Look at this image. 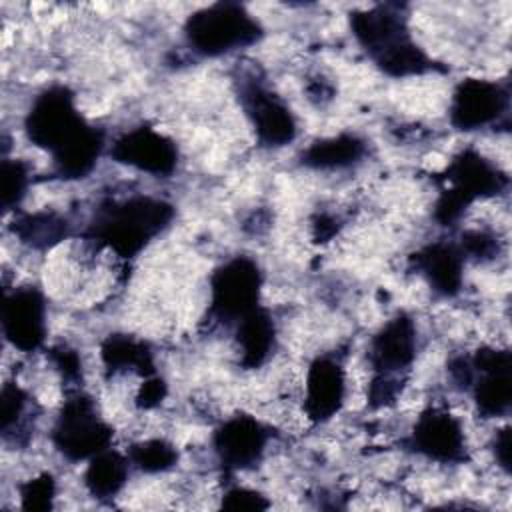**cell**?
Instances as JSON below:
<instances>
[{"label":"cell","instance_id":"5","mask_svg":"<svg viewBox=\"0 0 512 512\" xmlns=\"http://www.w3.org/2000/svg\"><path fill=\"white\" fill-rule=\"evenodd\" d=\"M88 126L76 106L74 92L60 84L42 90L32 100L24 118L26 138L52 156L76 140Z\"/></svg>","mask_w":512,"mask_h":512},{"label":"cell","instance_id":"14","mask_svg":"<svg viewBox=\"0 0 512 512\" xmlns=\"http://www.w3.org/2000/svg\"><path fill=\"white\" fill-rule=\"evenodd\" d=\"M448 190L458 194L470 206L476 200L494 198L508 186V176L474 148L458 152L444 170Z\"/></svg>","mask_w":512,"mask_h":512},{"label":"cell","instance_id":"2","mask_svg":"<svg viewBox=\"0 0 512 512\" xmlns=\"http://www.w3.org/2000/svg\"><path fill=\"white\" fill-rule=\"evenodd\" d=\"M172 218L174 208L166 200L134 194L124 200L102 204L90 224V236L118 258L130 260L166 230Z\"/></svg>","mask_w":512,"mask_h":512},{"label":"cell","instance_id":"11","mask_svg":"<svg viewBox=\"0 0 512 512\" xmlns=\"http://www.w3.org/2000/svg\"><path fill=\"white\" fill-rule=\"evenodd\" d=\"M2 332L20 352H36L46 340V300L34 286L14 288L4 296Z\"/></svg>","mask_w":512,"mask_h":512},{"label":"cell","instance_id":"4","mask_svg":"<svg viewBox=\"0 0 512 512\" xmlns=\"http://www.w3.org/2000/svg\"><path fill=\"white\" fill-rule=\"evenodd\" d=\"M112 438L114 430L98 414L94 400L82 390L68 392L52 428L54 448L66 460L80 462L110 448Z\"/></svg>","mask_w":512,"mask_h":512},{"label":"cell","instance_id":"31","mask_svg":"<svg viewBox=\"0 0 512 512\" xmlns=\"http://www.w3.org/2000/svg\"><path fill=\"white\" fill-rule=\"evenodd\" d=\"M166 396V382L152 374V376H146L138 388V394H136V406L138 408H144V410H150L154 406H158Z\"/></svg>","mask_w":512,"mask_h":512},{"label":"cell","instance_id":"12","mask_svg":"<svg viewBox=\"0 0 512 512\" xmlns=\"http://www.w3.org/2000/svg\"><path fill=\"white\" fill-rule=\"evenodd\" d=\"M110 156L124 166L152 176H170L178 164V148L172 138L150 128L136 126L110 144Z\"/></svg>","mask_w":512,"mask_h":512},{"label":"cell","instance_id":"23","mask_svg":"<svg viewBox=\"0 0 512 512\" xmlns=\"http://www.w3.org/2000/svg\"><path fill=\"white\" fill-rule=\"evenodd\" d=\"M12 232L34 250H50L68 236V222L56 212H30L14 216Z\"/></svg>","mask_w":512,"mask_h":512},{"label":"cell","instance_id":"30","mask_svg":"<svg viewBox=\"0 0 512 512\" xmlns=\"http://www.w3.org/2000/svg\"><path fill=\"white\" fill-rule=\"evenodd\" d=\"M50 360L54 368L62 374L64 380L76 382L82 374V362L78 358V352L68 346H56L50 350Z\"/></svg>","mask_w":512,"mask_h":512},{"label":"cell","instance_id":"13","mask_svg":"<svg viewBox=\"0 0 512 512\" xmlns=\"http://www.w3.org/2000/svg\"><path fill=\"white\" fill-rule=\"evenodd\" d=\"M268 430L250 414L226 418L212 434V446L224 470H248L256 466L266 450Z\"/></svg>","mask_w":512,"mask_h":512},{"label":"cell","instance_id":"10","mask_svg":"<svg viewBox=\"0 0 512 512\" xmlns=\"http://www.w3.org/2000/svg\"><path fill=\"white\" fill-rule=\"evenodd\" d=\"M408 448L440 464H460L466 460V436L460 420L446 410H424L408 436Z\"/></svg>","mask_w":512,"mask_h":512},{"label":"cell","instance_id":"19","mask_svg":"<svg viewBox=\"0 0 512 512\" xmlns=\"http://www.w3.org/2000/svg\"><path fill=\"white\" fill-rule=\"evenodd\" d=\"M366 156V142L350 132L320 138L300 154V164L312 170H342Z\"/></svg>","mask_w":512,"mask_h":512},{"label":"cell","instance_id":"7","mask_svg":"<svg viewBox=\"0 0 512 512\" xmlns=\"http://www.w3.org/2000/svg\"><path fill=\"white\" fill-rule=\"evenodd\" d=\"M474 378L470 392L478 414L484 418L508 416L512 404V364L508 348L482 346L470 358Z\"/></svg>","mask_w":512,"mask_h":512},{"label":"cell","instance_id":"3","mask_svg":"<svg viewBox=\"0 0 512 512\" xmlns=\"http://www.w3.org/2000/svg\"><path fill=\"white\" fill-rule=\"evenodd\" d=\"M184 38L196 54L216 58L256 44L262 26L238 2H214L186 18Z\"/></svg>","mask_w":512,"mask_h":512},{"label":"cell","instance_id":"32","mask_svg":"<svg viewBox=\"0 0 512 512\" xmlns=\"http://www.w3.org/2000/svg\"><path fill=\"white\" fill-rule=\"evenodd\" d=\"M492 450H494V458H496L498 466L504 472H510V428L508 426H504L496 432Z\"/></svg>","mask_w":512,"mask_h":512},{"label":"cell","instance_id":"8","mask_svg":"<svg viewBox=\"0 0 512 512\" xmlns=\"http://www.w3.org/2000/svg\"><path fill=\"white\" fill-rule=\"evenodd\" d=\"M510 92L504 84L486 78H464L450 98V124L462 132L480 130L508 112Z\"/></svg>","mask_w":512,"mask_h":512},{"label":"cell","instance_id":"9","mask_svg":"<svg viewBox=\"0 0 512 512\" xmlns=\"http://www.w3.org/2000/svg\"><path fill=\"white\" fill-rule=\"evenodd\" d=\"M240 104L262 146L282 148L296 138V118L286 102L256 80L240 84Z\"/></svg>","mask_w":512,"mask_h":512},{"label":"cell","instance_id":"1","mask_svg":"<svg viewBox=\"0 0 512 512\" xmlns=\"http://www.w3.org/2000/svg\"><path fill=\"white\" fill-rule=\"evenodd\" d=\"M350 28L372 62L392 78L420 76L434 68L428 54L412 40L398 4H376L352 12Z\"/></svg>","mask_w":512,"mask_h":512},{"label":"cell","instance_id":"6","mask_svg":"<svg viewBox=\"0 0 512 512\" xmlns=\"http://www.w3.org/2000/svg\"><path fill=\"white\" fill-rule=\"evenodd\" d=\"M262 272L248 256H234L210 276V316L216 322H238L260 306Z\"/></svg>","mask_w":512,"mask_h":512},{"label":"cell","instance_id":"17","mask_svg":"<svg viewBox=\"0 0 512 512\" xmlns=\"http://www.w3.org/2000/svg\"><path fill=\"white\" fill-rule=\"evenodd\" d=\"M464 262L466 258L460 246L444 240L432 242L412 256L414 270L436 294L444 298H452L462 290Z\"/></svg>","mask_w":512,"mask_h":512},{"label":"cell","instance_id":"15","mask_svg":"<svg viewBox=\"0 0 512 512\" xmlns=\"http://www.w3.org/2000/svg\"><path fill=\"white\" fill-rule=\"evenodd\" d=\"M346 400V372L336 356H316L304 378L306 418L320 424L330 420Z\"/></svg>","mask_w":512,"mask_h":512},{"label":"cell","instance_id":"26","mask_svg":"<svg viewBox=\"0 0 512 512\" xmlns=\"http://www.w3.org/2000/svg\"><path fill=\"white\" fill-rule=\"evenodd\" d=\"M30 184V170L28 166L18 158H4L0 166V196H2V208L14 210L26 196Z\"/></svg>","mask_w":512,"mask_h":512},{"label":"cell","instance_id":"29","mask_svg":"<svg viewBox=\"0 0 512 512\" xmlns=\"http://www.w3.org/2000/svg\"><path fill=\"white\" fill-rule=\"evenodd\" d=\"M220 506L228 510H266L270 502L258 490L246 486H232L222 494Z\"/></svg>","mask_w":512,"mask_h":512},{"label":"cell","instance_id":"28","mask_svg":"<svg viewBox=\"0 0 512 512\" xmlns=\"http://www.w3.org/2000/svg\"><path fill=\"white\" fill-rule=\"evenodd\" d=\"M458 246H460L464 258H474L478 262L492 260L500 252L498 236L488 232V230H468V232H464Z\"/></svg>","mask_w":512,"mask_h":512},{"label":"cell","instance_id":"18","mask_svg":"<svg viewBox=\"0 0 512 512\" xmlns=\"http://www.w3.org/2000/svg\"><path fill=\"white\" fill-rule=\"evenodd\" d=\"M238 360L246 370H256L268 362L276 348V324L264 306L254 308L236 322Z\"/></svg>","mask_w":512,"mask_h":512},{"label":"cell","instance_id":"22","mask_svg":"<svg viewBox=\"0 0 512 512\" xmlns=\"http://www.w3.org/2000/svg\"><path fill=\"white\" fill-rule=\"evenodd\" d=\"M130 460L126 454L106 448L92 456L84 470V486L98 500L114 498L128 482Z\"/></svg>","mask_w":512,"mask_h":512},{"label":"cell","instance_id":"25","mask_svg":"<svg viewBox=\"0 0 512 512\" xmlns=\"http://www.w3.org/2000/svg\"><path fill=\"white\" fill-rule=\"evenodd\" d=\"M130 464L146 474H160L176 466L178 452L174 444L164 438H148L136 442L126 452Z\"/></svg>","mask_w":512,"mask_h":512},{"label":"cell","instance_id":"24","mask_svg":"<svg viewBox=\"0 0 512 512\" xmlns=\"http://www.w3.org/2000/svg\"><path fill=\"white\" fill-rule=\"evenodd\" d=\"M28 394L14 382H6L0 394V416H2V436L6 442L24 444L28 440Z\"/></svg>","mask_w":512,"mask_h":512},{"label":"cell","instance_id":"21","mask_svg":"<svg viewBox=\"0 0 512 512\" xmlns=\"http://www.w3.org/2000/svg\"><path fill=\"white\" fill-rule=\"evenodd\" d=\"M104 146V132L90 124L76 140L52 156L56 176L64 180L86 178L96 168Z\"/></svg>","mask_w":512,"mask_h":512},{"label":"cell","instance_id":"27","mask_svg":"<svg viewBox=\"0 0 512 512\" xmlns=\"http://www.w3.org/2000/svg\"><path fill=\"white\" fill-rule=\"evenodd\" d=\"M54 496H56V482L50 474L34 476L20 486V506L30 512L52 508Z\"/></svg>","mask_w":512,"mask_h":512},{"label":"cell","instance_id":"20","mask_svg":"<svg viewBox=\"0 0 512 512\" xmlns=\"http://www.w3.org/2000/svg\"><path fill=\"white\" fill-rule=\"evenodd\" d=\"M100 360L108 374L134 372L142 378L156 374L154 354L148 342L128 336V334H110L100 344Z\"/></svg>","mask_w":512,"mask_h":512},{"label":"cell","instance_id":"16","mask_svg":"<svg viewBox=\"0 0 512 512\" xmlns=\"http://www.w3.org/2000/svg\"><path fill=\"white\" fill-rule=\"evenodd\" d=\"M418 338L414 320L400 312L386 320L372 336L368 348V362L376 374L404 376L416 358Z\"/></svg>","mask_w":512,"mask_h":512}]
</instances>
